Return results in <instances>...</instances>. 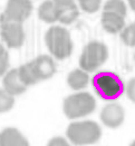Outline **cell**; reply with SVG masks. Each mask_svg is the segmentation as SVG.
Returning <instances> with one entry per match:
<instances>
[{
  "mask_svg": "<svg viewBox=\"0 0 135 146\" xmlns=\"http://www.w3.org/2000/svg\"><path fill=\"white\" fill-rule=\"evenodd\" d=\"M67 139L72 145L87 146L96 144L102 137V128L95 121L85 119L72 122L66 129Z\"/></svg>",
  "mask_w": 135,
  "mask_h": 146,
  "instance_id": "cell-1",
  "label": "cell"
},
{
  "mask_svg": "<svg viewBox=\"0 0 135 146\" xmlns=\"http://www.w3.org/2000/svg\"><path fill=\"white\" fill-rule=\"evenodd\" d=\"M45 42L53 58L64 60L68 58L74 49L70 33L63 26H51L45 35Z\"/></svg>",
  "mask_w": 135,
  "mask_h": 146,
  "instance_id": "cell-2",
  "label": "cell"
},
{
  "mask_svg": "<svg viewBox=\"0 0 135 146\" xmlns=\"http://www.w3.org/2000/svg\"><path fill=\"white\" fill-rule=\"evenodd\" d=\"M96 110V99L88 92H76L63 102V111L68 119L76 121L93 114Z\"/></svg>",
  "mask_w": 135,
  "mask_h": 146,
  "instance_id": "cell-3",
  "label": "cell"
},
{
  "mask_svg": "<svg viewBox=\"0 0 135 146\" xmlns=\"http://www.w3.org/2000/svg\"><path fill=\"white\" fill-rule=\"evenodd\" d=\"M93 87L99 97L104 100L115 102L125 90L123 80L114 73L102 72L93 77Z\"/></svg>",
  "mask_w": 135,
  "mask_h": 146,
  "instance_id": "cell-4",
  "label": "cell"
},
{
  "mask_svg": "<svg viewBox=\"0 0 135 146\" xmlns=\"http://www.w3.org/2000/svg\"><path fill=\"white\" fill-rule=\"evenodd\" d=\"M108 59L107 46L98 40H92L86 44L79 57V68L87 73H94Z\"/></svg>",
  "mask_w": 135,
  "mask_h": 146,
  "instance_id": "cell-5",
  "label": "cell"
},
{
  "mask_svg": "<svg viewBox=\"0 0 135 146\" xmlns=\"http://www.w3.org/2000/svg\"><path fill=\"white\" fill-rule=\"evenodd\" d=\"M0 36L7 48H20L25 41L24 26L0 16Z\"/></svg>",
  "mask_w": 135,
  "mask_h": 146,
  "instance_id": "cell-6",
  "label": "cell"
},
{
  "mask_svg": "<svg viewBox=\"0 0 135 146\" xmlns=\"http://www.w3.org/2000/svg\"><path fill=\"white\" fill-rule=\"evenodd\" d=\"M33 10L31 0H8L1 16L8 20L23 24L30 17Z\"/></svg>",
  "mask_w": 135,
  "mask_h": 146,
  "instance_id": "cell-7",
  "label": "cell"
},
{
  "mask_svg": "<svg viewBox=\"0 0 135 146\" xmlns=\"http://www.w3.org/2000/svg\"><path fill=\"white\" fill-rule=\"evenodd\" d=\"M99 118L104 126L112 129L118 128L125 121V110L116 102H110L102 108Z\"/></svg>",
  "mask_w": 135,
  "mask_h": 146,
  "instance_id": "cell-8",
  "label": "cell"
},
{
  "mask_svg": "<svg viewBox=\"0 0 135 146\" xmlns=\"http://www.w3.org/2000/svg\"><path fill=\"white\" fill-rule=\"evenodd\" d=\"M29 62L38 82L50 79L57 70L55 59L50 55H39Z\"/></svg>",
  "mask_w": 135,
  "mask_h": 146,
  "instance_id": "cell-9",
  "label": "cell"
},
{
  "mask_svg": "<svg viewBox=\"0 0 135 146\" xmlns=\"http://www.w3.org/2000/svg\"><path fill=\"white\" fill-rule=\"evenodd\" d=\"M2 88L13 97H16L23 95L28 87L21 82L17 68H12L2 76Z\"/></svg>",
  "mask_w": 135,
  "mask_h": 146,
  "instance_id": "cell-10",
  "label": "cell"
},
{
  "mask_svg": "<svg viewBox=\"0 0 135 146\" xmlns=\"http://www.w3.org/2000/svg\"><path fill=\"white\" fill-rule=\"evenodd\" d=\"M100 24L103 29L110 35L120 34L126 26L125 17L120 16L114 12H106L103 11L100 17Z\"/></svg>",
  "mask_w": 135,
  "mask_h": 146,
  "instance_id": "cell-11",
  "label": "cell"
},
{
  "mask_svg": "<svg viewBox=\"0 0 135 146\" xmlns=\"http://www.w3.org/2000/svg\"><path fill=\"white\" fill-rule=\"evenodd\" d=\"M0 146H29V142L18 128L6 127L0 132Z\"/></svg>",
  "mask_w": 135,
  "mask_h": 146,
  "instance_id": "cell-12",
  "label": "cell"
},
{
  "mask_svg": "<svg viewBox=\"0 0 135 146\" xmlns=\"http://www.w3.org/2000/svg\"><path fill=\"white\" fill-rule=\"evenodd\" d=\"M89 75L82 68H76L67 75V85L75 92H82L89 84Z\"/></svg>",
  "mask_w": 135,
  "mask_h": 146,
  "instance_id": "cell-13",
  "label": "cell"
},
{
  "mask_svg": "<svg viewBox=\"0 0 135 146\" xmlns=\"http://www.w3.org/2000/svg\"><path fill=\"white\" fill-rule=\"evenodd\" d=\"M78 17H79V7L77 6L76 2L58 6L57 23L64 26H69L74 24L78 19Z\"/></svg>",
  "mask_w": 135,
  "mask_h": 146,
  "instance_id": "cell-14",
  "label": "cell"
},
{
  "mask_svg": "<svg viewBox=\"0 0 135 146\" xmlns=\"http://www.w3.org/2000/svg\"><path fill=\"white\" fill-rule=\"evenodd\" d=\"M37 13L41 21L46 24H55L57 23L58 6L53 0H45L38 7Z\"/></svg>",
  "mask_w": 135,
  "mask_h": 146,
  "instance_id": "cell-15",
  "label": "cell"
},
{
  "mask_svg": "<svg viewBox=\"0 0 135 146\" xmlns=\"http://www.w3.org/2000/svg\"><path fill=\"white\" fill-rule=\"evenodd\" d=\"M17 70H18V75H19L21 82H23L27 87H28V86H33V85H35V84H37V83H39L38 79L36 78V76H35V74H34V70H33L31 66H30V62L23 64L21 66H19V67L17 68Z\"/></svg>",
  "mask_w": 135,
  "mask_h": 146,
  "instance_id": "cell-16",
  "label": "cell"
},
{
  "mask_svg": "<svg viewBox=\"0 0 135 146\" xmlns=\"http://www.w3.org/2000/svg\"><path fill=\"white\" fill-rule=\"evenodd\" d=\"M103 11L114 12L120 16L126 17L127 15V5L124 0H106L103 6Z\"/></svg>",
  "mask_w": 135,
  "mask_h": 146,
  "instance_id": "cell-17",
  "label": "cell"
},
{
  "mask_svg": "<svg viewBox=\"0 0 135 146\" xmlns=\"http://www.w3.org/2000/svg\"><path fill=\"white\" fill-rule=\"evenodd\" d=\"M120 36L124 45L128 47H135V21L133 24L125 26L120 33Z\"/></svg>",
  "mask_w": 135,
  "mask_h": 146,
  "instance_id": "cell-18",
  "label": "cell"
},
{
  "mask_svg": "<svg viewBox=\"0 0 135 146\" xmlns=\"http://www.w3.org/2000/svg\"><path fill=\"white\" fill-rule=\"evenodd\" d=\"M15 106V97L7 93L3 88H0V114L8 113Z\"/></svg>",
  "mask_w": 135,
  "mask_h": 146,
  "instance_id": "cell-19",
  "label": "cell"
},
{
  "mask_svg": "<svg viewBox=\"0 0 135 146\" xmlns=\"http://www.w3.org/2000/svg\"><path fill=\"white\" fill-rule=\"evenodd\" d=\"M77 6L86 13H95L102 7V0H77Z\"/></svg>",
  "mask_w": 135,
  "mask_h": 146,
  "instance_id": "cell-20",
  "label": "cell"
},
{
  "mask_svg": "<svg viewBox=\"0 0 135 146\" xmlns=\"http://www.w3.org/2000/svg\"><path fill=\"white\" fill-rule=\"evenodd\" d=\"M9 52L7 50V47L0 42V77H2L9 70Z\"/></svg>",
  "mask_w": 135,
  "mask_h": 146,
  "instance_id": "cell-21",
  "label": "cell"
},
{
  "mask_svg": "<svg viewBox=\"0 0 135 146\" xmlns=\"http://www.w3.org/2000/svg\"><path fill=\"white\" fill-rule=\"evenodd\" d=\"M124 92H125L127 98H128L132 103L135 104V77L131 78V79L127 82V84L125 85V90H124Z\"/></svg>",
  "mask_w": 135,
  "mask_h": 146,
  "instance_id": "cell-22",
  "label": "cell"
},
{
  "mask_svg": "<svg viewBox=\"0 0 135 146\" xmlns=\"http://www.w3.org/2000/svg\"><path fill=\"white\" fill-rule=\"evenodd\" d=\"M47 146H72V144L65 137L55 136V137H53V138L49 139V142L47 143Z\"/></svg>",
  "mask_w": 135,
  "mask_h": 146,
  "instance_id": "cell-23",
  "label": "cell"
},
{
  "mask_svg": "<svg viewBox=\"0 0 135 146\" xmlns=\"http://www.w3.org/2000/svg\"><path fill=\"white\" fill-rule=\"evenodd\" d=\"M57 6H63V5H67V3H72L75 2V0H53Z\"/></svg>",
  "mask_w": 135,
  "mask_h": 146,
  "instance_id": "cell-24",
  "label": "cell"
},
{
  "mask_svg": "<svg viewBox=\"0 0 135 146\" xmlns=\"http://www.w3.org/2000/svg\"><path fill=\"white\" fill-rule=\"evenodd\" d=\"M127 2H128L130 8L135 12V0H127Z\"/></svg>",
  "mask_w": 135,
  "mask_h": 146,
  "instance_id": "cell-25",
  "label": "cell"
},
{
  "mask_svg": "<svg viewBox=\"0 0 135 146\" xmlns=\"http://www.w3.org/2000/svg\"><path fill=\"white\" fill-rule=\"evenodd\" d=\"M130 146H135V141H133V142L130 144Z\"/></svg>",
  "mask_w": 135,
  "mask_h": 146,
  "instance_id": "cell-26",
  "label": "cell"
}]
</instances>
